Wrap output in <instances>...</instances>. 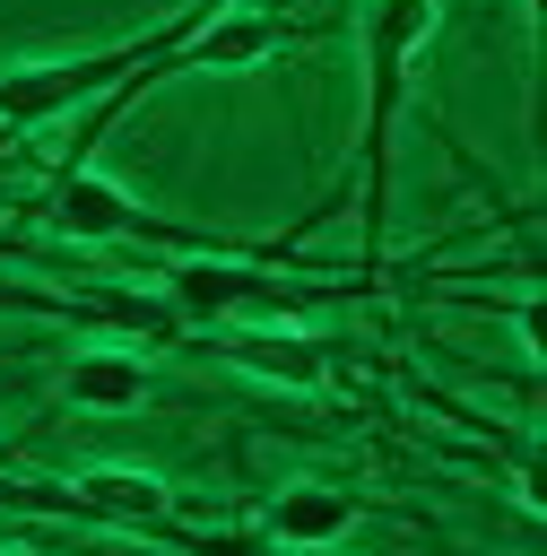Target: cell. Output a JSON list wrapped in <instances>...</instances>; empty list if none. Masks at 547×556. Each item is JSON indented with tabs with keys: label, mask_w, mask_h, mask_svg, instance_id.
I'll use <instances>...</instances> for the list:
<instances>
[{
	"label": "cell",
	"mask_w": 547,
	"mask_h": 556,
	"mask_svg": "<svg viewBox=\"0 0 547 556\" xmlns=\"http://www.w3.org/2000/svg\"><path fill=\"white\" fill-rule=\"evenodd\" d=\"M226 356H234V365H252V374H269V382H287V391H321V382H330L321 339H295V330L234 321V330H226Z\"/></svg>",
	"instance_id": "ba28073f"
},
{
	"label": "cell",
	"mask_w": 547,
	"mask_h": 556,
	"mask_svg": "<svg viewBox=\"0 0 547 556\" xmlns=\"http://www.w3.org/2000/svg\"><path fill=\"white\" fill-rule=\"evenodd\" d=\"M356 521H365V495L339 478H287L260 495V539L287 556H321V547L356 539Z\"/></svg>",
	"instance_id": "5b68a950"
},
{
	"label": "cell",
	"mask_w": 547,
	"mask_h": 556,
	"mask_svg": "<svg viewBox=\"0 0 547 556\" xmlns=\"http://www.w3.org/2000/svg\"><path fill=\"white\" fill-rule=\"evenodd\" d=\"M208 9H226V0H191V9H174V17H208Z\"/></svg>",
	"instance_id": "9c48e42d"
},
{
	"label": "cell",
	"mask_w": 547,
	"mask_h": 556,
	"mask_svg": "<svg viewBox=\"0 0 547 556\" xmlns=\"http://www.w3.org/2000/svg\"><path fill=\"white\" fill-rule=\"evenodd\" d=\"M148 278L165 295V321H191V330H234V321H269V313L313 304V287L269 278L260 252H182V261H156Z\"/></svg>",
	"instance_id": "7a4b0ae2"
},
{
	"label": "cell",
	"mask_w": 547,
	"mask_h": 556,
	"mask_svg": "<svg viewBox=\"0 0 547 556\" xmlns=\"http://www.w3.org/2000/svg\"><path fill=\"white\" fill-rule=\"evenodd\" d=\"M35 504H69V513H96V521H122V530H165V513H174V495L148 469H87L78 495H35Z\"/></svg>",
	"instance_id": "52a82bcc"
},
{
	"label": "cell",
	"mask_w": 547,
	"mask_h": 556,
	"mask_svg": "<svg viewBox=\"0 0 547 556\" xmlns=\"http://www.w3.org/2000/svg\"><path fill=\"white\" fill-rule=\"evenodd\" d=\"M139 61H148V35L104 43V52H69V61H17V70H0V139L43 130V122H61V113L113 96Z\"/></svg>",
	"instance_id": "277c9868"
},
{
	"label": "cell",
	"mask_w": 547,
	"mask_h": 556,
	"mask_svg": "<svg viewBox=\"0 0 547 556\" xmlns=\"http://www.w3.org/2000/svg\"><path fill=\"white\" fill-rule=\"evenodd\" d=\"M43 226L61 243H165V252H226L191 226H165L156 208H139L122 182H104L96 165H61L52 191H43Z\"/></svg>",
	"instance_id": "3957f363"
},
{
	"label": "cell",
	"mask_w": 547,
	"mask_h": 556,
	"mask_svg": "<svg viewBox=\"0 0 547 556\" xmlns=\"http://www.w3.org/2000/svg\"><path fill=\"white\" fill-rule=\"evenodd\" d=\"M52 391H61L69 408H87V417H130V408L156 400V365H148L139 348H122V339H87V348L61 356Z\"/></svg>",
	"instance_id": "8992f818"
},
{
	"label": "cell",
	"mask_w": 547,
	"mask_h": 556,
	"mask_svg": "<svg viewBox=\"0 0 547 556\" xmlns=\"http://www.w3.org/2000/svg\"><path fill=\"white\" fill-rule=\"evenodd\" d=\"M443 0H356V70H365V113H356V156H347V191H356V287L382 278L391 252V156H399V104H408V70L434 43Z\"/></svg>",
	"instance_id": "6da1fadb"
}]
</instances>
